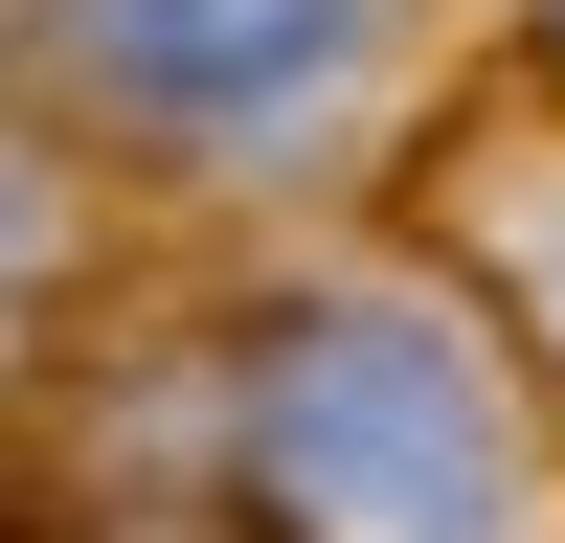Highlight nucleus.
I'll use <instances>...</instances> for the list:
<instances>
[{"instance_id":"nucleus-1","label":"nucleus","mask_w":565,"mask_h":543,"mask_svg":"<svg viewBox=\"0 0 565 543\" xmlns=\"http://www.w3.org/2000/svg\"><path fill=\"white\" fill-rule=\"evenodd\" d=\"M249 476L295 543H521V385L430 295H295L249 340Z\"/></svg>"},{"instance_id":"nucleus-2","label":"nucleus","mask_w":565,"mask_h":543,"mask_svg":"<svg viewBox=\"0 0 565 543\" xmlns=\"http://www.w3.org/2000/svg\"><path fill=\"white\" fill-rule=\"evenodd\" d=\"M45 45H68L136 136H295L317 91L385 45V0H45Z\"/></svg>"},{"instance_id":"nucleus-3","label":"nucleus","mask_w":565,"mask_h":543,"mask_svg":"<svg viewBox=\"0 0 565 543\" xmlns=\"http://www.w3.org/2000/svg\"><path fill=\"white\" fill-rule=\"evenodd\" d=\"M452 226H498V272H521V317L565 340V159H521V136H476V159H452Z\"/></svg>"},{"instance_id":"nucleus-4","label":"nucleus","mask_w":565,"mask_h":543,"mask_svg":"<svg viewBox=\"0 0 565 543\" xmlns=\"http://www.w3.org/2000/svg\"><path fill=\"white\" fill-rule=\"evenodd\" d=\"M45 249H68V204H45V159H23V136H0V295H23Z\"/></svg>"},{"instance_id":"nucleus-5","label":"nucleus","mask_w":565,"mask_h":543,"mask_svg":"<svg viewBox=\"0 0 565 543\" xmlns=\"http://www.w3.org/2000/svg\"><path fill=\"white\" fill-rule=\"evenodd\" d=\"M159 543H181V521H159Z\"/></svg>"}]
</instances>
